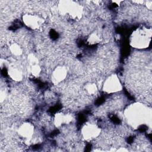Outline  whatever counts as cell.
Listing matches in <instances>:
<instances>
[{"instance_id":"52a82bcc","label":"cell","mask_w":152,"mask_h":152,"mask_svg":"<svg viewBox=\"0 0 152 152\" xmlns=\"http://www.w3.org/2000/svg\"><path fill=\"white\" fill-rule=\"evenodd\" d=\"M8 75L14 81H20L23 77V72L20 68L15 65H11L8 68Z\"/></svg>"},{"instance_id":"277c9868","label":"cell","mask_w":152,"mask_h":152,"mask_svg":"<svg viewBox=\"0 0 152 152\" xmlns=\"http://www.w3.org/2000/svg\"><path fill=\"white\" fill-rule=\"evenodd\" d=\"M81 132L83 137L86 140H91L99 136L100 133V128L95 124L87 123L83 127Z\"/></svg>"},{"instance_id":"ba28073f","label":"cell","mask_w":152,"mask_h":152,"mask_svg":"<svg viewBox=\"0 0 152 152\" xmlns=\"http://www.w3.org/2000/svg\"><path fill=\"white\" fill-rule=\"evenodd\" d=\"M72 121V116L66 113H58L56 115L55 118V124L59 126L61 125H64L68 124Z\"/></svg>"},{"instance_id":"30bf717a","label":"cell","mask_w":152,"mask_h":152,"mask_svg":"<svg viewBox=\"0 0 152 152\" xmlns=\"http://www.w3.org/2000/svg\"><path fill=\"white\" fill-rule=\"evenodd\" d=\"M84 90L87 94L93 96L97 91V85L93 83H88L84 86Z\"/></svg>"},{"instance_id":"9c48e42d","label":"cell","mask_w":152,"mask_h":152,"mask_svg":"<svg viewBox=\"0 0 152 152\" xmlns=\"http://www.w3.org/2000/svg\"><path fill=\"white\" fill-rule=\"evenodd\" d=\"M10 52L15 57L21 56L23 54V49L17 42H12L9 46Z\"/></svg>"},{"instance_id":"3957f363","label":"cell","mask_w":152,"mask_h":152,"mask_svg":"<svg viewBox=\"0 0 152 152\" xmlns=\"http://www.w3.org/2000/svg\"><path fill=\"white\" fill-rule=\"evenodd\" d=\"M103 90L107 93H116L122 88L119 79L115 75H110L103 84Z\"/></svg>"},{"instance_id":"7a4b0ae2","label":"cell","mask_w":152,"mask_h":152,"mask_svg":"<svg viewBox=\"0 0 152 152\" xmlns=\"http://www.w3.org/2000/svg\"><path fill=\"white\" fill-rule=\"evenodd\" d=\"M23 23L33 30L40 28L43 24V20L40 16L33 14H26L23 16Z\"/></svg>"},{"instance_id":"6da1fadb","label":"cell","mask_w":152,"mask_h":152,"mask_svg":"<svg viewBox=\"0 0 152 152\" xmlns=\"http://www.w3.org/2000/svg\"><path fill=\"white\" fill-rule=\"evenodd\" d=\"M147 31L144 29L135 31L131 39V44L136 48H144L147 46Z\"/></svg>"},{"instance_id":"8992f818","label":"cell","mask_w":152,"mask_h":152,"mask_svg":"<svg viewBox=\"0 0 152 152\" xmlns=\"http://www.w3.org/2000/svg\"><path fill=\"white\" fill-rule=\"evenodd\" d=\"M67 75V69L65 66H58L52 74V81L54 84H58L64 81Z\"/></svg>"},{"instance_id":"5b68a950","label":"cell","mask_w":152,"mask_h":152,"mask_svg":"<svg viewBox=\"0 0 152 152\" xmlns=\"http://www.w3.org/2000/svg\"><path fill=\"white\" fill-rule=\"evenodd\" d=\"M34 126L28 122L23 123L21 124L18 129V136L21 139L30 140L34 134Z\"/></svg>"}]
</instances>
